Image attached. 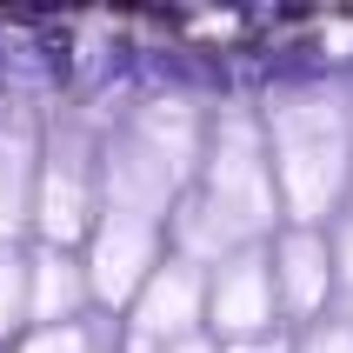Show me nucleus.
Instances as JSON below:
<instances>
[{"mask_svg":"<svg viewBox=\"0 0 353 353\" xmlns=\"http://www.w3.org/2000/svg\"><path fill=\"white\" fill-rule=\"evenodd\" d=\"M127 134H134L180 187L200 174V154H207V120H200V107H187V100H147Z\"/></svg>","mask_w":353,"mask_h":353,"instance_id":"obj_9","label":"nucleus"},{"mask_svg":"<svg viewBox=\"0 0 353 353\" xmlns=\"http://www.w3.org/2000/svg\"><path fill=\"white\" fill-rule=\"evenodd\" d=\"M327 254H334V294L347 300V314H353V214L340 220V240L327 247ZM347 327H353V320H347Z\"/></svg>","mask_w":353,"mask_h":353,"instance_id":"obj_15","label":"nucleus"},{"mask_svg":"<svg viewBox=\"0 0 353 353\" xmlns=\"http://www.w3.org/2000/svg\"><path fill=\"white\" fill-rule=\"evenodd\" d=\"M174 247H180V260H187L194 274H200V267H220V260H234V254H240V240L214 220V207H207L194 187L174 200Z\"/></svg>","mask_w":353,"mask_h":353,"instance_id":"obj_12","label":"nucleus"},{"mask_svg":"<svg viewBox=\"0 0 353 353\" xmlns=\"http://www.w3.org/2000/svg\"><path fill=\"white\" fill-rule=\"evenodd\" d=\"M260 134H267L280 214L294 227H320L353 187V114L327 87H300L267 107Z\"/></svg>","mask_w":353,"mask_h":353,"instance_id":"obj_1","label":"nucleus"},{"mask_svg":"<svg viewBox=\"0 0 353 353\" xmlns=\"http://www.w3.org/2000/svg\"><path fill=\"white\" fill-rule=\"evenodd\" d=\"M87 300L94 294H87V274L74 254H60V247L27 254V327H74Z\"/></svg>","mask_w":353,"mask_h":353,"instance_id":"obj_10","label":"nucleus"},{"mask_svg":"<svg viewBox=\"0 0 353 353\" xmlns=\"http://www.w3.org/2000/svg\"><path fill=\"white\" fill-rule=\"evenodd\" d=\"M220 353H294V340H287V334H280V327H274V334H254V340H234V347H220Z\"/></svg>","mask_w":353,"mask_h":353,"instance_id":"obj_17","label":"nucleus"},{"mask_svg":"<svg viewBox=\"0 0 353 353\" xmlns=\"http://www.w3.org/2000/svg\"><path fill=\"white\" fill-rule=\"evenodd\" d=\"M200 320H207V280H200L187 260H167V267L147 274V287H140L134 307H127V340L160 353V347L194 340Z\"/></svg>","mask_w":353,"mask_h":353,"instance_id":"obj_5","label":"nucleus"},{"mask_svg":"<svg viewBox=\"0 0 353 353\" xmlns=\"http://www.w3.org/2000/svg\"><path fill=\"white\" fill-rule=\"evenodd\" d=\"M34 174H40V140L20 114H0V247L7 234L27 227L34 214Z\"/></svg>","mask_w":353,"mask_h":353,"instance_id":"obj_11","label":"nucleus"},{"mask_svg":"<svg viewBox=\"0 0 353 353\" xmlns=\"http://www.w3.org/2000/svg\"><path fill=\"white\" fill-rule=\"evenodd\" d=\"M94 174H100V214H127V220H147V227H160V220L174 214V200L187 194L134 134H120L94 160Z\"/></svg>","mask_w":353,"mask_h":353,"instance_id":"obj_7","label":"nucleus"},{"mask_svg":"<svg viewBox=\"0 0 353 353\" xmlns=\"http://www.w3.org/2000/svg\"><path fill=\"white\" fill-rule=\"evenodd\" d=\"M160 267V227L147 220H127V214H100L94 234H87V294L107 300V307H134V294L147 287V274Z\"/></svg>","mask_w":353,"mask_h":353,"instance_id":"obj_4","label":"nucleus"},{"mask_svg":"<svg viewBox=\"0 0 353 353\" xmlns=\"http://www.w3.org/2000/svg\"><path fill=\"white\" fill-rule=\"evenodd\" d=\"M267 274H274V300L287 320H320L327 300H334V254L320 227H287L267 254Z\"/></svg>","mask_w":353,"mask_h":353,"instance_id":"obj_8","label":"nucleus"},{"mask_svg":"<svg viewBox=\"0 0 353 353\" xmlns=\"http://www.w3.org/2000/svg\"><path fill=\"white\" fill-rule=\"evenodd\" d=\"M207 320H214V334L227 340V347L280 327L274 274H267V254H260V247H240L234 260L214 267V280H207Z\"/></svg>","mask_w":353,"mask_h":353,"instance_id":"obj_6","label":"nucleus"},{"mask_svg":"<svg viewBox=\"0 0 353 353\" xmlns=\"http://www.w3.org/2000/svg\"><path fill=\"white\" fill-rule=\"evenodd\" d=\"M214 220L240 247H260L280 220V194H274V167H267V134L247 107H227V114L207 127V154H200V187H194Z\"/></svg>","mask_w":353,"mask_h":353,"instance_id":"obj_2","label":"nucleus"},{"mask_svg":"<svg viewBox=\"0 0 353 353\" xmlns=\"http://www.w3.org/2000/svg\"><path fill=\"white\" fill-rule=\"evenodd\" d=\"M27 327V254L0 247V340H14Z\"/></svg>","mask_w":353,"mask_h":353,"instance_id":"obj_13","label":"nucleus"},{"mask_svg":"<svg viewBox=\"0 0 353 353\" xmlns=\"http://www.w3.org/2000/svg\"><path fill=\"white\" fill-rule=\"evenodd\" d=\"M40 227V247H60V254H74V240L94 234L100 220V174L87 147L80 140H54L47 154H40V174H34V214Z\"/></svg>","mask_w":353,"mask_h":353,"instance_id":"obj_3","label":"nucleus"},{"mask_svg":"<svg viewBox=\"0 0 353 353\" xmlns=\"http://www.w3.org/2000/svg\"><path fill=\"white\" fill-rule=\"evenodd\" d=\"M20 353H100L94 347V334H87V327H34V334L20 340Z\"/></svg>","mask_w":353,"mask_h":353,"instance_id":"obj_14","label":"nucleus"},{"mask_svg":"<svg viewBox=\"0 0 353 353\" xmlns=\"http://www.w3.org/2000/svg\"><path fill=\"white\" fill-rule=\"evenodd\" d=\"M160 353H220V340H207V334H194V340H180V347H160Z\"/></svg>","mask_w":353,"mask_h":353,"instance_id":"obj_18","label":"nucleus"},{"mask_svg":"<svg viewBox=\"0 0 353 353\" xmlns=\"http://www.w3.org/2000/svg\"><path fill=\"white\" fill-rule=\"evenodd\" d=\"M294 353H353V327L347 320H320V327H307V340Z\"/></svg>","mask_w":353,"mask_h":353,"instance_id":"obj_16","label":"nucleus"}]
</instances>
